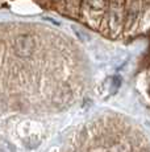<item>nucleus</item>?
<instances>
[{
  "instance_id": "1",
  "label": "nucleus",
  "mask_w": 150,
  "mask_h": 152,
  "mask_svg": "<svg viewBox=\"0 0 150 152\" xmlns=\"http://www.w3.org/2000/svg\"><path fill=\"white\" fill-rule=\"evenodd\" d=\"M66 152H149V142L140 127L108 114L83 124L69 140Z\"/></svg>"
}]
</instances>
